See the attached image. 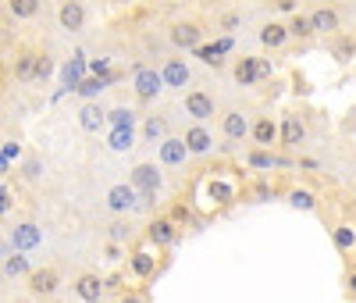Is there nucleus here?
<instances>
[{
	"label": "nucleus",
	"instance_id": "1",
	"mask_svg": "<svg viewBox=\"0 0 356 303\" xmlns=\"http://www.w3.org/2000/svg\"><path fill=\"white\" fill-rule=\"evenodd\" d=\"M132 186L143 193V204H154L157 193H160V186H164L157 165H136V168H132Z\"/></svg>",
	"mask_w": 356,
	"mask_h": 303
},
{
	"label": "nucleus",
	"instance_id": "2",
	"mask_svg": "<svg viewBox=\"0 0 356 303\" xmlns=\"http://www.w3.org/2000/svg\"><path fill=\"white\" fill-rule=\"evenodd\" d=\"M107 207L114 211V214H132V211H139L143 207V193L132 186H111L107 189Z\"/></svg>",
	"mask_w": 356,
	"mask_h": 303
},
{
	"label": "nucleus",
	"instance_id": "3",
	"mask_svg": "<svg viewBox=\"0 0 356 303\" xmlns=\"http://www.w3.org/2000/svg\"><path fill=\"white\" fill-rule=\"evenodd\" d=\"M132 90H136L139 100H157V93L167 90V86H164V75H160V72H154V68H139L136 79H132Z\"/></svg>",
	"mask_w": 356,
	"mask_h": 303
},
{
	"label": "nucleus",
	"instance_id": "4",
	"mask_svg": "<svg viewBox=\"0 0 356 303\" xmlns=\"http://www.w3.org/2000/svg\"><path fill=\"white\" fill-rule=\"evenodd\" d=\"M157 157H160L164 168L185 165V157H189V143H185V136H167L164 143H160V150H157Z\"/></svg>",
	"mask_w": 356,
	"mask_h": 303
},
{
	"label": "nucleus",
	"instance_id": "5",
	"mask_svg": "<svg viewBox=\"0 0 356 303\" xmlns=\"http://www.w3.org/2000/svg\"><path fill=\"white\" fill-rule=\"evenodd\" d=\"M146 239L154 242V247H175L178 242V221L175 218H157L146 225Z\"/></svg>",
	"mask_w": 356,
	"mask_h": 303
},
{
	"label": "nucleus",
	"instance_id": "6",
	"mask_svg": "<svg viewBox=\"0 0 356 303\" xmlns=\"http://www.w3.org/2000/svg\"><path fill=\"white\" fill-rule=\"evenodd\" d=\"M160 75H164V86H167V90H185V86L193 83V72H189V65H185V61H178V57L164 61Z\"/></svg>",
	"mask_w": 356,
	"mask_h": 303
},
{
	"label": "nucleus",
	"instance_id": "7",
	"mask_svg": "<svg viewBox=\"0 0 356 303\" xmlns=\"http://www.w3.org/2000/svg\"><path fill=\"white\" fill-rule=\"evenodd\" d=\"M185 114H189V118H196V121L214 118V96H207L203 90L185 93Z\"/></svg>",
	"mask_w": 356,
	"mask_h": 303
},
{
	"label": "nucleus",
	"instance_id": "8",
	"mask_svg": "<svg viewBox=\"0 0 356 303\" xmlns=\"http://www.w3.org/2000/svg\"><path fill=\"white\" fill-rule=\"evenodd\" d=\"M171 39H175V47H182V50H196V47H203V29L196 22H178L171 29Z\"/></svg>",
	"mask_w": 356,
	"mask_h": 303
},
{
	"label": "nucleus",
	"instance_id": "9",
	"mask_svg": "<svg viewBox=\"0 0 356 303\" xmlns=\"http://www.w3.org/2000/svg\"><path fill=\"white\" fill-rule=\"evenodd\" d=\"M57 22L61 29H68V32H78L82 25H86V11H82V0H65L57 11Z\"/></svg>",
	"mask_w": 356,
	"mask_h": 303
},
{
	"label": "nucleus",
	"instance_id": "10",
	"mask_svg": "<svg viewBox=\"0 0 356 303\" xmlns=\"http://www.w3.org/2000/svg\"><path fill=\"white\" fill-rule=\"evenodd\" d=\"M57 286H61V275L54 268H39L29 275V289L36 296H50V293H57Z\"/></svg>",
	"mask_w": 356,
	"mask_h": 303
},
{
	"label": "nucleus",
	"instance_id": "11",
	"mask_svg": "<svg viewBox=\"0 0 356 303\" xmlns=\"http://www.w3.org/2000/svg\"><path fill=\"white\" fill-rule=\"evenodd\" d=\"M75 296L86 303V300H103V278L100 275H78L75 278Z\"/></svg>",
	"mask_w": 356,
	"mask_h": 303
},
{
	"label": "nucleus",
	"instance_id": "12",
	"mask_svg": "<svg viewBox=\"0 0 356 303\" xmlns=\"http://www.w3.org/2000/svg\"><path fill=\"white\" fill-rule=\"evenodd\" d=\"M221 129H224V136L232 139V143H242L246 132H253L242 111H228V114H224V121H221Z\"/></svg>",
	"mask_w": 356,
	"mask_h": 303
},
{
	"label": "nucleus",
	"instance_id": "13",
	"mask_svg": "<svg viewBox=\"0 0 356 303\" xmlns=\"http://www.w3.org/2000/svg\"><path fill=\"white\" fill-rule=\"evenodd\" d=\"M278 139H282V129H278L271 118H257V121H253V143H257V147L271 150V143H278Z\"/></svg>",
	"mask_w": 356,
	"mask_h": 303
},
{
	"label": "nucleus",
	"instance_id": "14",
	"mask_svg": "<svg viewBox=\"0 0 356 303\" xmlns=\"http://www.w3.org/2000/svg\"><path fill=\"white\" fill-rule=\"evenodd\" d=\"M78 125L86 132H100L103 125H107V111H103L100 104H82L78 111Z\"/></svg>",
	"mask_w": 356,
	"mask_h": 303
},
{
	"label": "nucleus",
	"instance_id": "15",
	"mask_svg": "<svg viewBox=\"0 0 356 303\" xmlns=\"http://www.w3.org/2000/svg\"><path fill=\"white\" fill-rule=\"evenodd\" d=\"M303 139H306V125L296 114H285V121H282V147H300Z\"/></svg>",
	"mask_w": 356,
	"mask_h": 303
},
{
	"label": "nucleus",
	"instance_id": "16",
	"mask_svg": "<svg viewBox=\"0 0 356 303\" xmlns=\"http://www.w3.org/2000/svg\"><path fill=\"white\" fill-rule=\"evenodd\" d=\"M185 143H189V154H211L214 136L207 132L203 125H193V129H185Z\"/></svg>",
	"mask_w": 356,
	"mask_h": 303
},
{
	"label": "nucleus",
	"instance_id": "17",
	"mask_svg": "<svg viewBox=\"0 0 356 303\" xmlns=\"http://www.w3.org/2000/svg\"><path fill=\"white\" fill-rule=\"evenodd\" d=\"M285 39H289V25H282V22H267V25L260 29V43H264L267 50L285 47Z\"/></svg>",
	"mask_w": 356,
	"mask_h": 303
},
{
	"label": "nucleus",
	"instance_id": "18",
	"mask_svg": "<svg viewBox=\"0 0 356 303\" xmlns=\"http://www.w3.org/2000/svg\"><path fill=\"white\" fill-rule=\"evenodd\" d=\"M143 139H146V143H164V139H167V121L160 114H150L143 121Z\"/></svg>",
	"mask_w": 356,
	"mask_h": 303
},
{
	"label": "nucleus",
	"instance_id": "19",
	"mask_svg": "<svg viewBox=\"0 0 356 303\" xmlns=\"http://www.w3.org/2000/svg\"><path fill=\"white\" fill-rule=\"evenodd\" d=\"M129 264H132V275H139V278H150V275L157 271V257H154L150 250H136Z\"/></svg>",
	"mask_w": 356,
	"mask_h": 303
},
{
	"label": "nucleus",
	"instance_id": "20",
	"mask_svg": "<svg viewBox=\"0 0 356 303\" xmlns=\"http://www.w3.org/2000/svg\"><path fill=\"white\" fill-rule=\"evenodd\" d=\"M232 75H235L239 86H253V83H257V57H239L235 68H232Z\"/></svg>",
	"mask_w": 356,
	"mask_h": 303
},
{
	"label": "nucleus",
	"instance_id": "21",
	"mask_svg": "<svg viewBox=\"0 0 356 303\" xmlns=\"http://www.w3.org/2000/svg\"><path fill=\"white\" fill-rule=\"evenodd\" d=\"M4 275H8V278L32 275V271H29V257H25V250H14V253H8V257H4Z\"/></svg>",
	"mask_w": 356,
	"mask_h": 303
},
{
	"label": "nucleus",
	"instance_id": "22",
	"mask_svg": "<svg viewBox=\"0 0 356 303\" xmlns=\"http://www.w3.org/2000/svg\"><path fill=\"white\" fill-rule=\"evenodd\" d=\"M82 72H86V54H75V61H72V65H65V72H61V79H65V90H78Z\"/></svg>",
	"mask_w": 356,
	"mask_h": 303
},
{
	"label": "nucleus",
	"instance_id": "23",
	"mask_svg": "<svg viewBox=\"0 0 356 303\" xmlns=\"http://www.w3.org/2000/svg\"><path fill=\"white\" fill-rule=\"evenodd\" d=\"M107 147L118 150V154L132 150V147H136V132H132V129H111V132H107Z\"/></svg>",
	"mask_w": 356,
	"mask_h": 303
},
{
	"label": "nucleus",
	"instance_id": "24",
	"mask_svg": "<svg viewBox=\"0 0 356 303\" xmlns=\"http://www.w3.org/2000/svg\"><path fill=\"white\" fill-rule=\"evenodd\" d=\"M310 22H313L317 32H335V29H339V14H335L331 8H317L310 14Z\"/></svg>",
	"mask_w": 356,
	"mask_h": 303
},
{
	"label": "nucleus",
	"instance_id": "25",
	"mask_svg": "<svg viewBox=\"0 0 356 303\" xmlns=\"http://www.w3.org/2000/svg\"><path fill=\"white\" fill-rule=\"evenodd\" d=\"M36 68H39V54H18L14 75L22 79V83H32V79H36Z\"/></svg>",
	"mask_w": 356,
	"mask_h": 303
},
{
	"label": "nucleus",
	"instance_id": "26",
	"mask_svg": "<svg viewBox=\"0 0 356 303\" xmlns=\"http://www.w3.org/2000/svg\"><path fill=\"white\" fill-rule=\"evenodd\" d=\"M114 79V75H111ZM111 79H100V75H90V79H82V83H78V96H86V100H93V96H100L103 90H107V83H111Z\"/></svg>",
	"mask_w": 356,
	"mask_h": 303
},
{
	"label": "nucleus",
	"instance_id": "27",
	"mask_svg": "<svg viewBox=\"0 0 356 303\" xmlns=\"http://www.w3.org/2000/svg\"><path fill=\"white\" fill-rule=\"evenodd\" d=\"M107 125H111V129H132V125H136V111H132V107H114V111H107Z\"/></svg>",
	"mask_w": 356,
	"mask_h": 303
},
{
	"label": "nucleus",
	"instance_id": "28",
	"mask_svg": "<svg viewBox=\"0 0 356 303\" xmlns=\"http://www.w3.org/2000/svg\"><path fill=\"white\" fill-rule=\"evenodd\" d=\"M36 242H39V229L36 225H18L14 229V247L18 250H32Z\"/></svg>",
	"mask_w": 356,
	"mask_h": 303
},
{
	"label": "nucleus",
	"instance_id": "29",
	"mask_svg": "<svg viewBox=\"0 0 356 303\" xmlns=\"http://www.w3.org/2000/svg\"><path fill=\"white\" fill-rule=\"evenodd\" d=\"M313 32H317V29H313L310 14H296V18L289 22V36H296V39H310Z\"/></svg>",
	"mask_w": 356,
	"mask_h": 303
},
{
	"label": "nucleus",
	"instance_id": "30",
	"mask_svg": "<svg viewBox=\"0 0 356 303\" xmlns=\"http://www.w3.org/2000/svg\"><path fill=\"white\" fill-rule=\"evenodd\" d=\"M8 11H11L14 18H36L39 0H8Z\"/></svg>",
	"mask_w": 356,
	"mask_h": 303
},
{
	"label": "nucleus",
	"instance_id": "31",
	"mask_svg": "<svg viewBox=\"0 0 356 303\" xmlns=\"http://www.w3.org/2000/svg\"><path fill=\"white\" fill-rule=\"evenodd\" d=\"M289 204L296 207V211H313V207H317V200H313V193H306V189H292L289 193Z\"/></svg>",
	"mask_w": 356,
	"mask_h": 303
},
{
	"label": "nucleus",
	"instance_id": "32",
	"mask_svg": "<svg viewBox=\"0 0 356 303\" xmlns=\"http://www.w3.org/2000/svg\"><path fill=\"white\" fill-rule=\"evenodd\" d=\"M335 247H339V250H353L356 247V229L353 225H339V229H335Z\"/></svg>",
	"mask_w": 356,
	"mask_h": 303
},
{
	"label": "nucleus",
	"instance_id": "33",
	"mask_svg": "<svg viewBox=\"0 0 356 303\" xmlns=\"http://www.w3.org/2000/svg\"><path fill=\"white\" fill-rule=\"evenodd\" d=\"M196 57L203 61V65H211V68L221 65V50L218 47H196Z\"/></svg>",
	"mask_w": 356,
	"mask_h": 303
},
{
	"label": "nucleus",
	"instance_id": "34",
	"mask_svg": "<svg viewBox=\"0 0 356 303\" xmlns=\"http://www.w3.org/2000/svg\"><path fill=\"white\" fill-rule=\"evenodd\" d=\"M246 160H249V168H271V165H275V157H271V154H267L264 147H260L257 154H249Z\"/></svg>",
	"mask_w": 356,
	"mask_h": 303
},
{
	"label": "nucleus",
	"instance_id": "35",
	"mask_svg": "<svg viewBox=\"0 0 356 303\" xmlns=\"http://www.w3.org/2000/svg\"><path fill=\"white\" fill-rule=\"evenodd\" d=\"M129 236H132L129 221H114V225H111V242H121V239H129Z\"/></svg>",
	"mask_w": 356,
	"mask_h": 303
},
{
	"label": "nucleus",
	"instance_id": "36",
	"mask_svg": "<svg viewBox=\"0 0 356 303\" xmlns=\"http://www.w3.org/2000/svg\"><path fill=\"white\" fill-rule=\"evenodd\" d=\"M50 72H54V61H50L47 54H39V68H36V79H39V83H47V79H50Z\"/></svg>",
	"mask_w": 356,
	"mask_h": 303
},
{
	"label": "nucleus",
	"instance_id": "37",
	"mask_svg": "<svg viewBox=\"0 0 356 303\" xmlns=\"http://www.w3.org/2000/svg\"><path fill=\"white\" fill-rule=\"evenodd\" d=\"M353 54H356V43H353V39H342V43H339V47H335V57H339V61H342V65H346V61H349Z\"/></svg>",
	"mask_w": 356,
	"mask_h": 303
},
{
	"label": "nucleus",
	"instance_id": "38",
	"mask_svg": "<svg viewBox=\"0 0 356 303\" xmlns=\"http://www.w3.org/2000/svg\"><path fill=\"white\" fill-rule=\"evenodd\" d=\"M275 75V65H271L267 57H257V83H264V79Z\"/></svg>",
	"mask_w": 356,
	"mask_h": 303
},
{
	"label": "nucleus",
	"instance_id": "39",
	"mask_svg": "<svg viewBox=\"0 0 356 303\" xmlns=\"http://www.w3.org/2000/svg\"><path fill=\"white\" fill-rule=\"evenodd\" d=\"M235 25H239V14H224V18H221V29H228V32H232Z\"/></svg>",
	"mask_w": 356,
	"mask_h": 303
},
{
	"label": "nucleus",
	"instance_id": "40",
	"mask_svg": "<svg viewBox=\"0 0 356 303\" xmlns=\"http://www.w3.org/2000/svg\"><path fill=\"white\" fill-rule=\"evenodd\" d=\"M0 211H4V214L11 211V189L8 186H4V193H0Z\"/></svg>",
	"mask_w": 356,
	"mask_h": 303
},
{
	"label": "nucleus",
	"instance_id": "41",
	"mask_svg": "<svg viewBox=\"0 0 356 303\" xmlns=\"http://www.w3.org/2000/svg\"><path fill=\"white\" fill-rule=\"evenodd\" d=\"M11 157H18V143H8V147H4V168L11 165Z\"/></svg>",
	"mask_w": 356,
	"mask_h": 303
},
{
	"label": "nucleus",
	"instance_id": "42",
	"mask_svg": "<svg viewBox=\"0 0 356 303\" xmlns=\"http://www.w3.org/2000/svg\"><path fill=\"white\" fill-rule=\"evenodd\" d=\"M214 47H218L221 54H228V50H232L235 43H232V36H224V39H218V43H214Z\"/></svg>",
	"mask_w": 356,
	"mask_h": 303
},
{
	"label": "nucleus",
	"instance_id": "43",
	"mask_svg": "<svg viewBox=\"0 0 356 303\" xmlns=\"http://www.w3.org/2000/svg\"><path fill=\"white\" fill-rule=\"evenodd\" d=\"M25 175H29V178L39 175V160H29V165H25Z\"/></svg>",
	"mask_w": 356,
	"mask_h": 303
},
{
	"label": "nucleus",
	"instance_id": "44",
	"mask_svg": "<svg viewBox=\"0 0 356 303\" xmlns=\"http://www.w3.org/2000/svg\"><path fill=\"white\" fill-rule=\"evenodd\" d=\"M171 218H175V221H189V211H185V207H175Z\"/></svg>",
	"mask_w": 356,
	"mask_h": 303
},
{
	"label": "nucleus",
	"instance_id": "45",
	"mask_svg": "<svg viewBox=\"0 0 356 303\" xmlns=\"http://www.w3.org/2000/svg\"><path fill=\"white\" fill-rule=\"evenodd\" d=\"M346 286H349V293H353V296H356V271H353V275H349V278H346Z\"/></svg>",
	"mask_w": 356,
	"mask_h": 303
},
{
	"label": "nucleus",
	"instance_id": "46",
	"mask_svg": "<svg viewBox=\"0 0 356 303\" xmlns=\"http://www.w3.org/2000/svg\"><path fill=\"white\" fill-rule=\"evenodd\" d=\"M278 8H282V11H292V8H296V0H278Z\"/></svg>",
	"mask_w": 356,
	"mask_h": 303
},
{
	"label": "nucleus",
	"instance_id": "47",
	"mask_svg": "<svg viewBox=\"0 0 356 303\" xmlns=\"http://www.w3.org/2000/svg\"><path fill=\"white\" fill-rule=\"evenodd\" d=\"M118 303H143V296H136V293H132V296H121Z\"/></svg>",
	"mask_w": 356,
	"mask_h": 303
},
{
	"label": "nucleus",
	"instance_id": "48",
	"mask_svg": "<svg viewBox=\"0 0 356 303\" xmlns=\"http://www.w3.org/2000/svg\"><path fill=\"white\" fill-rule=\"evenodd\" d=\"M86 303H103V300H86Z\"/></svg>",
	"mask_w": 356,
	"mask_h": 303
}]
</instances>
